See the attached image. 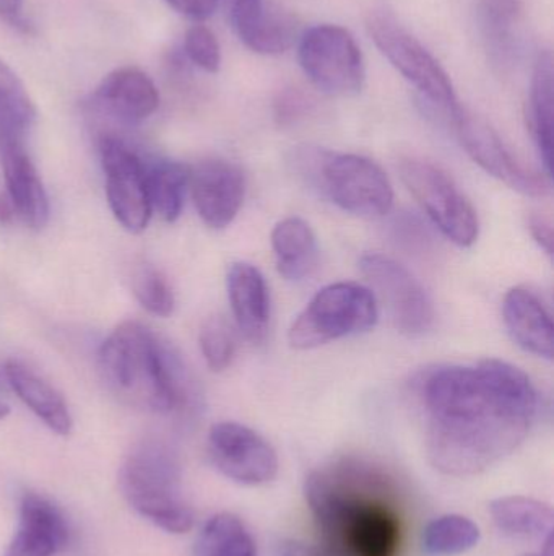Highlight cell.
<instances>
[{
	"label": "cell",
	"instance_id": "f35d334b",
	"mask_svg": "<svg viewBox=\"0 0 554 556\" xmlns=\"http://www.w3.org/2000/svg\"><path fill=\"white\" fill-rule=\"evenodd\" d=\"M15 215V208L9 195L0 194V225H9Z\"/></svg>",
	"mask_w": 554,
	"mask_h": 556
},
{
	"label": "cell",
	"instance_id": "ffe728a7",
	"mask_svg": "<svg viewBox=\"0 0 554 556\" xmlns=\"http://www.w3.org/2000/svg\"><path fill=\"white\" fill-rule=\"evenodd\" d=\"M10 388L18 395L20 401L59 437H68L74 430L70 410L61 392L46 381L38 372L33 371L23 363L10 359L3 369Z\"/></svg>",
	"mask_w": 554,
	"mask_h": 556
},
{
	"label": "cell",
	"instance_id": "b9f144b4",
	"mask_svg": "<svg viewBox=\"0 0 554 556\" xmlns=\"http://www.w3.org/2000/svg\"><path fill=\"white\" fill-rule=\"evenodd\" d=\"M0 388H2V379H0Z\"/></svg>",
	"mask_w": 554,
	"mask_h": 556
},
{
	"label": "cell",
	"instance_id": "cb8c5ba5",
	"mask_svg": "<svg viewBox=\"0 0 554 556\" xmlns=\"http://www.w3.org/2000/svg\"><path fill=\"white\" fill-rule=\"evenodd\" d=\"M236 35L256 54H283L298 39V18L285 7L263 0L259 13Z\"/></svg>",
	"mask_w": 554,
	"mask_h": 556
},
{
	"label": "cell",
	"instance_id": "1f68e13d",
	"mask_svg": "<svg viewBox=\"0 0 554 556\" xmlns=\"http://www.w3.org/2000/svg\"><path fill=\"white\" fill-rule=\"evenodd\" d=\"M184 51L189 61L208 74H217L221 67V48L217 36L204 25H195L188 29L184 39Z\"/></svg>",
	"mask_w": 554,
	"mask_h": 556
},
{
	"label": "cell",
	"instance_id": "4316f807",
	"mask_svg": "<svg viewBox=\"0 0 554 556\" xmlns=\"http://www.w3.org/2000/svg\"><path fill=\"white\" fill-rule=\"evenodd\" d=\"M195 556H257L256 542L237 516L220 513L202 529Z\"/></svg>",
	"mask_w": 554,
	"mask_h": 556
},
{
	"label": "cell",
	"instance_id": "30bf717a",
	"mask_svg": "<svg viewBox=\"0 0 554 556\" xmlns=\"http://www.w3.org/2000/svg\"><path fill=\"white\" fill-rule=\"evenodd\" d=\"M100 155L111 212L124 230L132 235L142 233L153 214L142 156L114 134L101 137Z\"/></svg>",
	"mask_w": 554,
	"mask_h": 556
},
{
	"label": "cell",
	"instance_id": "f546056e",
	"mask_svg": "<svg viewBox=\"0 0 554 556\" xmlns=\"http://www.w3.org/2000/svg\"><path fill=\"white\" fill-rule=\"evenodd\" d=\"M132 290L137 301L149 313L159 317L171 316L175 311V294L168 280L152 266H140L132 278Z\"/></svg>",
	"mask_w": 554,
	"mask_h": 556
},
{
	"label": "cell",
	"instance_id": "9a60e30c",
	"mask_svg": "<svg viewBox=\"0 0 554 556\" xmlns=\"http://www.w3.org/2000/svg\"><path fill=\"white\" fill-rule=\"evenodd\" d=\"M67 521L44 496L26 493L20 503L18 528L2 556H54L68 544Z\"/></svg>",
	"mask_w": 554,
	"mask_h": 556
},
{
	"label": "cell",
	"instance_id": "7c38bea8",
	"mask_svg": "<svg viewBox=\"0 0 554 556\" xmlns=\"http://www.w3.org/2000/svg\"><path fill=\"white\" fill-rule=\"evenodd\" d=\"M360 267L383 298L400 332L416 337L431 329L435 307L423 285L407 267L379 253L364 254Z\"/></svg>",
	"mask_w": 554,
	"mask_h": 556
},
{
	"label": "cell",
	"instance_id": "8d00e7d4",
	"mask_svg": "<svg viewBox=\"0 0 554 556\" xmlns=\"http://www.w3.org/2000/svg\"><path fill=\"white\" fill-rule=\"evenodd\" d=\"M282 556H335L324 545L308 544L302 541H286L282 545Z\"/></svg>",
	"mask_w": 554,
	"mask_h": 556
},
{
	"label": "cell",
	"instance_id": "2e32d148",
	"mask_svg": "<svg viewBox=\"0 0 554 556\" xmlns=\"http://www.w3.org/2000/svg\"><path fill=\"white\" fill-rule=\"evenodd\" d=\"M98 110L123 124L149 119L159 106L152 78L137 67H120L107 74L93 94Z\"/></svg>",
	"mask_w": 554,
	"mask_h": 556
},
{
	"label": "cell",
	"instance_id": "836d02e7",
	"mask_svg": "<svg viewBox=\"0 0 554 556\" xmlns=\"http://www.w3.org/2000/svg\"><path fill=\"white\" fill-rule=\"evenodd\" d=\"M171 9L192 20H207L217 10V0H166Z\"/></svg>",
	"mask_w": 554,
	"mask_h": 556
},
{
	"label": "cell",
	"instance_id": "7a4b0ae2",
	"mask_svg": "<svg viewBox=\"0 0 554 556\" xmlns=\"http://www.w3.org/2000/svg\"><path fill=\"white\" fill-rule=\"evenodd\" d=\"M392 480L370 464L345 459L309 473L305 493L322 545L335 556H397L402 521Z\"/></svg>",
	"mask_w": 554,
	"mask_h": 556
},
{
	"label": "cell",
	"instance_id": "5bb4252c",
	"mask_svg": "<svg viewBox=\"0 0 554 556\" xmlns=\"http://www.w3.org/2000/svg\"><path fill=\"white\" fill-rule=\"evenodd\" d=\"M189 191L198 217L208 228L223 230L243 207L246 178L240 166L227 160H205L191 168Z\"/></svg>",
	"mask_w": 554,
	"mask_h": 556
},
{
	"label": "cell",
	"instance_id": "44dd1931",
	"mask_svg": "<svg viewBox=\"0 0 554 556\" xmlns=\"http://www.w3.org/2000/svg\"><path fill=\"white\" fill-rule=\"evenodd\" d=\"M272 250L280 276L289 281L311 276L318 264L315 235L302 218L288 217L275 225Z\"/></svg>",
	"mask_w": 554,
	"mask_h": 556
},
{
	"label": "cell",
	"instance_id": "d590c367",
	"mask_svg": "<svg viewBox=\"0 0 554 556\" xmlns=\"http://www.w3.org/2000/svg\"><path fill=\"white\" fill-rule=\"evenodd\" d=\"M529 230L533 240L549 256L553 254V227L543 215H530Z\"/></svg>",
	"mask_w": 554,
	"mask_h": 556
},
{
	"label": "cell",
	"instance_id": "3957f363",
	"mask_svg": "<svg viewBox=\"0 0 554 556\" xmlns=\"http://www.w3.org/2000/svg\"><path fill=\"white\" fill-rule=\"evenodd\" d=\"M98 362L106 388L129 407L172 414L189 410L194 402V382L181 355L136 320L109 333Z\"/></svg>",
	"mask_w": 554,
	"mask_h": 556
},
{
	"label": "cell",
	"instance_id": "d6986e66",
	"mask_svg": "<svg viewBox=\"0 0 554 556\" xmlns=\"http://www.w3.org/2000/svg\"><path fill=\"white\" fill-rule=\"evenodd\" d=\"M503 316L511 337L520 349L539 358H553L552 314L537 294L523 287L507 291Z\"/></svg>",
	"mask_w": 554,
	"mask_h": 556
},
{
	"label": "cell",
	"instance_id": "603a6c76",
	"mask_svg": "<svg viewBox=\"0 0 554 556\" xmlns=\"http://www.w3.org/2000/svg\"><path fill=\"white\" fill-rule=\"evenodd\" d=\"M150 207L166 224L181 217L185 194L189 191L191 166L168 159L143 160Z\"/></svg>",
	"mask_w": 554,
	"mask_h": 556
},
{
	"label": "cell",
	"instance_id": "e575fe53",
	"mask_svg": "<svg viewBox=\"0 0 554 556\" xmlns=\"http://www.w3.org/2000/svg\"><path fill=\"white\" fill-rule=\"evenodd\" d=\"M306 108V98L301 91L298 90H286L280 94L279 101H276V116L280 121H292L298 117L299 113Z\"/></svg>",
	"mask_w": 554,
	"mask_h": 556
},
{
	"label": "cell",
	"instance_id": "8992f818",
	"mask_svg": "<svg viewBox=\"0 0 554 556\" xmlns=\"http://www.w3.org/2000/svg\"><path fill=\"white\" fill-rule=\"evenodd\" d=\"M376 294L353 281L327 285L312 296L289 327V345L311 350L376 326Z\"/></svg>",
	"mask_w": 554,
	"mask_h": 556
},
{
	"label": "cell",
	"instance_id": "83f0119b",
	"mask_svg": "<svg viewBox=\"0 0 554 556\" xmlns=\"http://www.w3.org/2000/svg\"><path fill=\"white\" fill-rule=\"evenodd\" d=\"M480 528L461 515L439 516L423 532V551L429 556H459L480 544Z\"/></svg>",
	"mask_w": 554,
	"mask_h": 556
},
{
	"label": "cell",
	"instance_id": "74e56055",
	"mask_svg": "<svg viewBox=\"0 0 554 556\" xmlns=\"http://www.w3.org/2000/svg\"><path fill=\"white\" fill-rule=\"evenodd\" d=\"M23 0H0V20L13 26L22 23Z\"/></svg>",
	"mask_w": 554,
	"mask_h": 556
},
{
	"label": "cell",
	"instance_id": "8fae6325",
	"mask_svg": "<svg viewBox=\"0 0 554 556\" xmlns=\"http://www.w3.org/2000/svg\"><path fill=\"white\" fill-rule=\"evenodd\" d=\"M451 121L465 152L488 175L529 198L549 194L550 178L520 163L487 121L464 106L459 108Z\"/></svg>",
	"mask_w": 554,
	"mask_h": 556
},
{
	"label": "cell",
	"instance_id": "7402d4cb",
	"mask_svg": "<svg viewBox=\"0 0 554 556\" xmlns=\"http://www.w3.org/2000/svg\"><path fill=\"white\" fill-rule=\"evenodd\" d=\"M553 55L540 52L530 85L529 124L545 175L553 172L554 85Z\"/></svg>",
	"mask_w": 554,
	"mask_h": 556
},
{
	"label": "cell",
	"instance_id": "484cf974",
	"mask_svg": "<svg viewBox=\"0 0 554 556\" xmlns=\"http://www.w3.org/2000/svg\"><path fill=\"white\" fill-rule=\"evenodd\" d=\"M36 108L18 75L0 59V143H25Z\"/></svg>",
	"mask_w": 554,
	"mask_h": 556
},
{
	"label": "cell",
	"instance_id": "ac0fdd59",
	"mask_svg": "<svg viewBox=\"0 0 554 556\" xmlns=\"http://www.w3.org/2000/svg\"><path fill=\"white\" fill-rule=\"evenodd\" d=\"M228 300L240 332L254 345L266 340L270 323V291L266 278L249 263L231 264Z\"/></svg>",
	"mask_w": 554,
	"mask_h": 556
},
{
	"label": "cell",
	"instance_id": "52a82bcc",
	"mask_svg": "<svg viewBox=\"0 0 554 556\" xmlns=\"http://www.w3.org/2000/svg\"><path fill=\"white\" fill-rule=\"evenodd\" d=\"M366 28L374 45L392 67L412 84L429 104L452 119L462 104L459 103L448 72L442 68L438 59L389 12H371L366 20Z\"/></svg>",
	"mask_w": 554,
	"mask_h": 556
},
{
	"label": "cell",
	"instance_id": "4dcf8cb0",
	"mask_svg": "<svg viewBox=\"0 0 554 556\" xmlns=\"http://www.w3.org/2000/svg\"><path fill=\"white\" fill-rule=\"evenodd\" d=\"M480 12L488 35L497 42H506L520 22L524 0H481Z\"/></svg>",
	"mask_w": 554,
	"mask_h": 556
},
{
	"label": "cell",
	"instance_id": "ab89813d",
	"mask_svg": "<svg viewBox=\"0 0 554 556\" xmlns=\"http://www.w3.org/2000/svg\"><path fill=\"white\" fill-rule=\"evenodd\" d=\"M523 556H553L552 538L545 539V541H543L542 551L533 552V554H526Z\"/></svg>",
	"mask_w": 554,
	"mask_h": 556
},
{
	"label": "cell",
	"instance_id": "d6a6232c",
	"mask_svg": "<svg viewBox=\"0 0 554 556\" xmlns=\"http://www.w3.org/2000/svg\"><path fill=\"white\" fill-rule=\"evenodd\" d=\"M217 5L227 10L234 33L247 25L262 9L263 0H217Z\"/></svg>",
	"mask_w": 554,
	"mask_h": 556
},
{
	"label": "cell",
	"instance_id": "ba28073f",
	"mask_svg": "<svg viewBox=\"0 0 554 556\" xmlns=\"http://www.w3.org/2000/svg\"><path fill=\"white\" fill-rule=\"evenodd\" d=\"M299 65L306 77L328 97H355L366 80L363 52L344 26L315 25L299 38Z\"/></svg>",
	"mask_w": 554,
	"mask_h": 556
},
{
	"label": "cell",
	"instance_id": "5b68a950",
	"mask_svg": "<svg viewBox=\"0 0 554 556\" xmlns=\"http://www.w3.org/2000/svg\"><path fill=\"white\" fill-rule=\"evenodd\" d=\"M298 162L312 185L348 214L381 218L392 208V185L366 156L308 149L299 153Z\"/></svg>",
	"mask_w": 554,
	"mask_h": 556
},
{
	"label": "cell",
	"instance_id": "6da1fadb",
	"mask_svg": "<svg viewBox=\"0 0 554 556\" xmlns=\"http://www.w3.org/2000/svg\"><path fill=\"white\" fill-rule=\"evenodd\" d=\"M420 395L429 463L451 477L477 476L513 454L539 412L529 376L497 358L435 369L423 379Z\"/></svg>",
	"mask_w": 554,
	"mask_h": 556
},
{
	"label": "cell",
	"instance_id": "e0dca14e",
	"mask_svg": "<svg viewBox=\"0 0 554 556\" xmlns=\"http://www.w3.org/2000/svg\"><path fill=\"white\" fill-rule=\"evenodd\" d=\"M3 179L16 217L31 230H42L49 222V199L44 185L25 150V143H0Z\"/></svg>",
	"mask_w": 554,
	"mask_h": 556
},
{
	"label": "cell",
	"instance_id": "277c9868",
	"mask_svg": "<svg viewBox=\"0 0 554 556\" xmlns=\"http://www.w3.org/2000/svg\"><path fill=\"white\" fill-rule=\"evenodd\" d=\"M120 490L143 518L169 534H188L194 513L182 498L178 454L162 440L133 447L119 473Z\"/></svg>",
	"mask_w": 554,
	"mask_h": 556
},
{
	"label": "cell",
	"instance_id": "60d3db41",
	"mask_svg": "<svg viewBox=\"0 0 554 556\" xmlns=\"http://www.w3.org/2000/svg\"><path fill=\"white\" fill-rule=\"evenodd\" d=\"M10 414L9 405L3 404V402H0V421L3 420V418L7 417V415Z\"/></svg>",
	"mask_w": 554,
	"mask_h": 556
},
{
	"label": "cell",
	"instance_id": "f1b7e54d",
	"mask_svg": "<svg viewBox=\"0 0 554 556\" xmlns=\"http://www.w3.org/2000/svg\"><path fill=\"white\" fill-rule=\"evenodd\" d=\"M198 342L202 355L211 371L221 372L230 368L236 355V339L233 329L223 317H208L202 326Z\"/></svg>",
	"mask_w": 554,
	"mask_h": 556
},
{
	"label": "cell",
	"instance_id": "9c48e42d",
	"mask_svg": "<svg viewBox=\"0 0 554 556\" xmlns=\"http://www.w3.org/2000/svg\"><path fill=\"white\" fill-rule=\"evenodd\" d=\"M399 172L407 189L449 241L459 248L477 243L480 235L477 211L448 173L420 159L402 160Z\"/></svg>",
	"mask_w": 554,
	"mask_h": 556
},
{
	"label": "cell",
	"instance_id": "4fadbf2b",
	"mask_svg": "<svg viewBox=\"0 0 554 556\" xmlns=\"http://www.w3.org/2000/svg\"><path fill=\"white\" fill-rule=\"evenodd\" d=\"M208 456L227 479L246 486L266 485L279 473L272 444L246 425L221 421L208 433Z\"/></svg>",
	"mask_w": 554,
	"mask_h": 556
},
{
	"label": "cell",
	"instance_id": "d4e9b609",
	"mask_svg": "<svg viewBox=\"0 0 554 556\" xmlns=\"http://www.w3.org/2000/svg\"><path fill=\"white\" fill-rule=\"evenodd\" d=\"M491 518L507 538L545 541L553 531V509L527 496H503L490 505Z\"/></svg>",
	"mask_w": 554,
	"mask_h": 556
}]
</instances>
